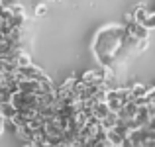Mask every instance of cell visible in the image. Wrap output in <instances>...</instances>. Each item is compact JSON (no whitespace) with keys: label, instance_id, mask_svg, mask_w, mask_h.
I'll list each match as a JSON object with an SVG mask.
<instances>
[{"label":"cell","instance_id":"6da1fadb","mask_svg":"<svg viewBox=\"0 0 155 147\" xmlns=\"http://www.w3.org/2000/svg\"><path fill=\"white\" fill-rule=\"evenodd\" d=\"M124 30H126V34H128V38L134 39V41H143V39H149V30H145L141 24L126 22Z\"/></svg>","mask_w":155,"mask_h":147},{"label":"cell","instance_id":"7a4b0ae2","mask_svg":"<svg viewBox=\"0 0 155 147\" xmlns=\"http://www.w3.org/2000/svg\"><path fill=\"white\" fill-rule=\"evenodd\" d=\"M106 104H108L110 112H114V114H120V110L126 106V102L122 100L120 92H118V88H116V90H112V92H106Z\"/></svg>","mask_w":155,"mask_h":147},{"label":"cell","instance_id":"3957f363","mask_svg":"<svg viewBox=\"0 0 155 147\" xmlns=\"http://www.w3.org/2000/svg\"><path fill=\"white\" fill-rule=\"evenodd\" d=\"M18 73L24 77V80H34V83H39V80L45 77V73L39 67H35V65H30V67H26V69H18Z\"/></svg>","mask_w":155,"mask_h":147},{"label":"cell","instance_id":"277c9868","mask_svg":"<svg viewBox=\"0 0 155 147\" xmlns=\"http://www.w3.org/2000/svg\"><path fill=\"white\" fill-rule=\"evenodd\" d=\"M130 88H132V98H134V100H140V98H145V96L149 94V90H151V88H147L145 84H141V83H134Z\"/></svg>","mask_w":155,"mask_h":147},{"label":"cell","instance_id":"5b68a950","mask_svg":"<svg viewBox=\"0 0 155 147\" xmlns=\"http://www.w3.org/2000/svg\"><path fill=\"white\" fill-rule=\"evenodd\" d=\"M100 124H102V129H104V132H110V129H114L118 124H120V116H118V114H114V112H110L108 116L100 122Z\"/></svg>","mask_w":155,"mask_h":147},{"label":"cell","instance_id":"8992f818","mask_svg":"<svg viewBox=\"0 0 155 147\" xmlns=\"http://www.w3.org/2000/svg\"><path fill=\"white\" fill-rule=\"evenodd\" d=\"M110 114V108H108V104L106 102H100V104H96L94 106V110H92V118H96V120H100L102 122L106 116Z\"/></svg>","mask_w":155,"mask_h":147},{"label":"cell","instance_id":"52a82bcc","mask_svg":"<svg viewBox=\"0 0 155 147\" xmlns=\"http://www.w3.org/2000/svg\"><path fill=\"white\" fill-rule=\"evenodd\" d=\"M16 114H18V110H16L14 106L10 104V102H8V104H0V116H2L4 120H8V122H10L12 118L16 116Z\"/></svg>","mask_w":155,"mask_h":147},{"label":"cell","instance_id":"ba28073f","mask_svg":"<svg viewBox=\"0 0 155 147\" xmlns=\"http://www.w3.org/2000/svg\"><path fill=\"white\" fill-rule=\"evenodd\" d=\"M147 18H149V14H147V10H145L143 6H137L136 10H134V20H136V24H141V26H143L145 22H147Z\"/></svg>","mask_w":155,"mask_h":147},{"label":"cell","instance_id":"9c48e42d","mask_svg":"<svg viewBox=\"0 0 155 147\" xmlns=\"http://www.w3.org/2000/svg\"><path fill=\"white\" fill-rule=\"evenodd\" d=\"M16 65H18V69H26V67H30V65H31V59H30V55L22 51V53L18 55V59H16Z\"/></svg>","mask_w":155,"mask_h":147},{"label":"cell","instance_id":"30bf717a","mask_svg":"<svg viewBox=\"0 0 155 147\" xmlns=\"http://www.w3.org/2000/svg\"><path fill=\"white\" fill-rule=\"evenodd\" d=\"M81 80H83L84 84H94V83H98V80H96V73H94V69H92V71H87L83 77H81Z\"/></svg>","mask_w":155,"mask_h":147},{"label":"cell","instance_id":"8fae6325","mask_svg":"<svg viewBox=\"0 0 155 147\" xmlns=\"http://www.w3.org/2000/svg\"><path fill=\"white\" fill-rule=\"evenodd\" d=\"M149 45V39H143V41H137L136 43V49H134V53H141V51H145Z\"/></svg>","mask_w":155,"mask_h":147},{"label":"cell","instance_id":"7c38bea8","mask_svg":"<svg viewBox=\"0 0 155 147\" xmlns=\"http://www.w3.org/2000/svg\"><path fill=\"white\" fill-rule=\"evenodd\" d=\"M141 6L147 10V14H149V16H155V0H151V2H143Z\"/></svg>","mask_w":155,"mask_h":147},{"label":"cell","instance_id":"4fadbf2b","mask_svg":"<svg viewBox=\"0 0 155 147\" xmlns=\"http://www.w3.org/2000/svg\"><path fill=\"white\" fill-rule=\"evenodd\" d=\"M143 28H145V30H149V31L155 30V16H149V18H147V22L143 24Z\"/></svg>","mask_w":155,"mask_h":147},{"label":"cell","instance_id":"5bb4252c","mask_svg":"<svg viewBox=\"0 0 155 147\" xmlns=\"http://www.w3.org/2000/svg\"><path fill=\"white\" fill-rule=\"evenodd\" d=\"M45 14H47V6H45V4H39L38 10H35V16H39V18H41V16H45Z\"/></svg>","mask_w":155,"mask_h":147},{"label":"cell","instance_id":"9a60e30c","mask_svg":"<svg viewBox=\"0 0 155 147\" xmlns=\"http://www.w3.org/2000/svg\"><path fill=\"white\" fill-rule=\"evenodd\" d=\"M4 124H6V120H4V118H2V116H0V133H2V132H4Z\"/></svg>","mask_w":155,"mask_h":147},{"label":"cell","instance_id":"2e32d148","mask_svg":"<svg viewBox=\"0 0 155 147\" xmlns=\"http://www.w3.org/2000/svg\"><path fill=\"white\" fill-rule=\"evenodd\" d=\"M145 147H155V141H151V143H147Z\"/></svg>","mask_w":155,"mask_h":147},{"label":"cell","instance_id":"e0dca14e","mask_svg":"<svg viewBox=\"0 0 155 147\" xmlns=\"http://www.w3.org/2000/svg\"><path fill=\"white\" fill-rule=\"evenodd\" d=\"M0 87H2V73H0Z\"/></svg>","mask_w":155,"mask_h":147},{"label":"cell","instance_id":"ac0fdd59","mask_svg":"<svg viewBox=\"0 0 155 147\" xmlns=\"http://www.w3.org/2000/svg\"><path fill=\"white\" fill-rule=\"evenodd\" d=\"M28 147H30V145H28Z\"/></svg>","mask_w":155,"mask_h":147}]
</instances>
